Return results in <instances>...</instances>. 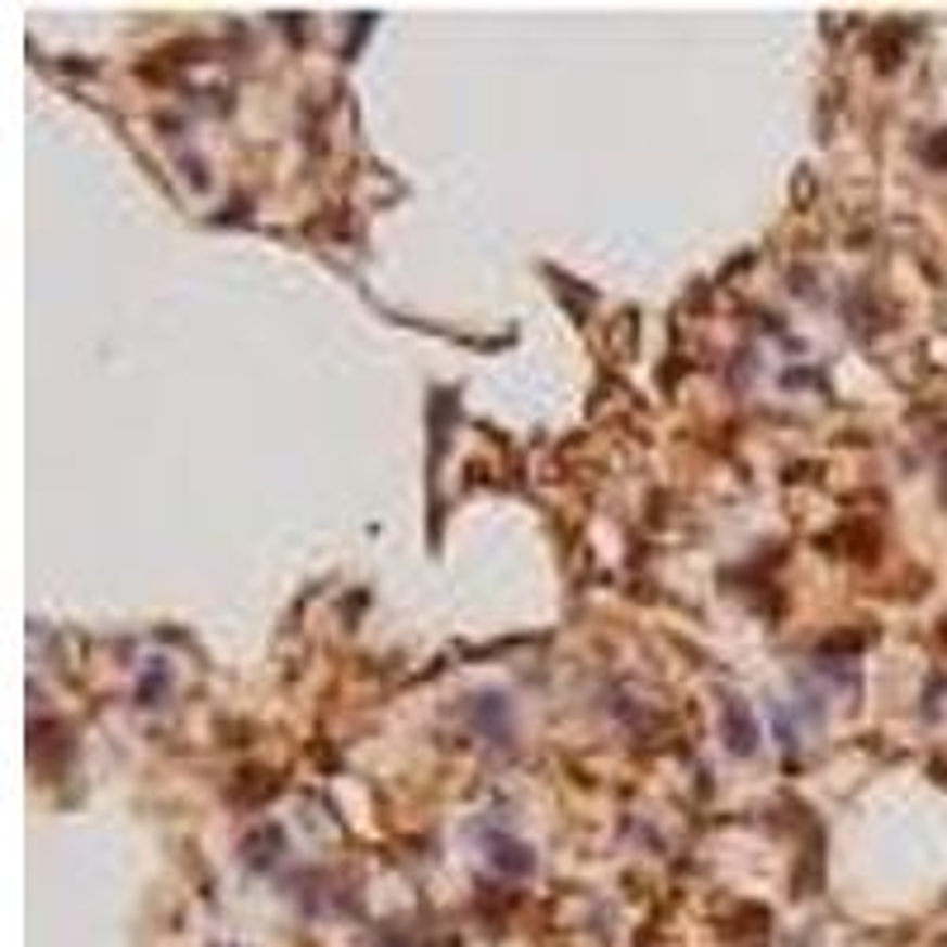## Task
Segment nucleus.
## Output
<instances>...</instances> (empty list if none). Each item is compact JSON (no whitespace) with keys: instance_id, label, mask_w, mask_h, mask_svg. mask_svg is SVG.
I'll use <instances>...</instances> for the list:
<instances>
[{"instance_id":"nucleus-1","label":"nucleus","mask_w":947,"mask_h":947,"mask_svg":"<svg viewBox=\"0 0 947 947\" xmlns=\"http://www.w3.org/2000/svg\"><path fill=\"white\" fill-rule=\"evenodd\" d=\"M725 730H730V748H734V754H748V748H754L758 730H754V720H748V711H744L739 696L725 702Z\"/></svg>"},{"instance_id":"nucleus-2","label":"nucleus","mask_w":947,"mask_h":947,"mask_svg":"<svg viewBox=\"0 0 947 947\" xmlns=\"http://www.w3.org/2000/svg\"><path fill=\"white\" fill-rule=\"evenodd\" d=\"M516 853H526V848H516V843H502V848H498V867H508V872H526L530 858H516Z\"/></svg>"}]
</instances>
